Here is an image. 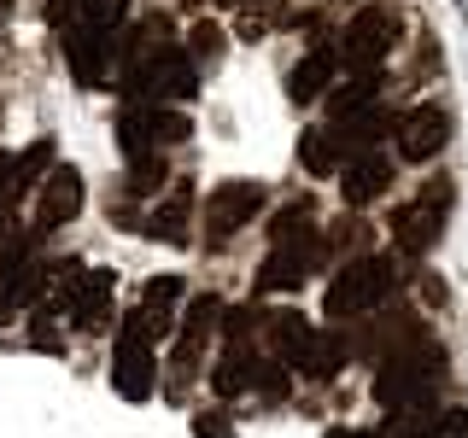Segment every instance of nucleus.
<instances>
[{
    "label": "nucleus",
    "instance_id": "a878e982",
    "mask_svg": "<svg viewBox=\"0 0 468 438\" xmlns=\"http://www.w3.org/2000/svg\"><path fill=\"white\" fill-rule=\"evenodd\" d=\"M322 438H375V433H351V427H328Z\"/></svg>",
    "mask_w": 468,
    "mask_h": 438
},
{
    "label": "nucleus",
    "instance_id": "393cba45",
    "mask_svg": "<svg viewBox=\"0 0 468 438\" xmlns=\"http://www.w3.org/2000/svg\"><path fill=\"white\" fill-rule=\"evenodd\" d=\"M194 47H199V53H217V47H223V36H217V24H199V29H194Z\"/></svg>",
    "mask_w": 468,
    "mask_h": 438
},
{
    "label": "nucleus",
    "instance_id": "6e6552de",
    "mask_svg": "<svg viewBox=\"0 0 468 438\" xmlns=\"http://www.w3.org/2000/svg\"><path fill=\"white\" fill-rule=\"evenodd\" d=\"M65 58H70V77H77L82 88H94V82H106V65H112V36L106 29H94V24H70L65 29Z\"/></svg>",
    "mask_w": 468,
    "mask_h": 438
},
{
    "label": "nucleus",
    "instance_id": "cd10ccee",
    "mask_svg": "<svg viewBox=\"0 0 468 438\" xmlns=\"http://www.w3.org/2000/svg\"><path fill=\"white\" fill-rule=\"evenodd\" d=\"M6 12H12V0H0V18H6Z\"/></svg>",
    "mask_w": 468,
    "mask_h": 438
},
{
    "label": "nucleus",
    "instance_id": "1a4fd4ad",
    "mask_svg": "<svg viewBox=\"0 0 468 438\" xmlns=\"http://www.w3.org/2000/svg\"><path fill=\"white\" fill-rule=\"evenodd\" d=\"M392 187V158H380V152H357L351 164L340 170V193L351 211H369V204L380 199Z\"/></svg>",
    "mask_w": 468,
    "mask_h": 438
},
{
    "label": "nucleus",
    "instance_id": "f8f14e48",
    "mask_svg": "<svg viewBox=\"0 0 468 438\" xmlns=\"http://www.w3.org/2000/svg\"><path fill=\"white\" fill-rule=\"evenodd\" d=\"M106 321H112V269H88L77 298H70V328L94 333V328H106Z\"/></svg>",
    "mask_w": 468,
    "mask_h": 438
},
{
    "label": "nucleus",
    "instance_id": "dca6fc26",
    "mask_svg": "<svg viewBox=\"0 0 468 438\" xmlns=\"http://www.w3.org/2000/svg\"><path fill=\"white\" fill-rule=\"evenodd\" d=\"M141 129H146V141H153V152H158V146H182L194 135V117L176 111V106H141Z\"/></svg>",
    "mask_w": 468,
    "mask_h": 438
},
{
    "label": "nucleus",
    "instance_id": "5701e85b",
    "mask_svg": "<svg viewBox=\"0 0 468 438\" xmlns=\"http://www.w3.org/2000/svg\"><path fill=\"white\" fill-rule=\"evenodd\" d=\"M421 438H468V409H439Z\"/></svg>",
    "mask_w": 468,
    "mask_h": 438
},
{
    "label": "nucleus",
    "instance_id": "39448f33",
    "mask_svg": "<svg viewBox=\"0 0 468 438\" xmlns=\"http://www.w3.org/2000/svg\"><path fill=\"white\" fill-rule=\"evenodd\" d=\"M451 193H457L451 182H433L428 193H416L410 204H399V211H392V234H399L404 252L421 257V252L439 240V228H445V216H451Z\"/></svg>",
    "mask_w": 468,
    "mask_h": 438
},
{
    "label": "nucleus",
    "instance_id": "9d476101",
    "mask_svg": "<svg viewBox=\"0 0 468 438\" xmlns=\"http://www.w3.org/2000/svg\"><path fill=\"white\" fill-rule=\"evenodd\" d=\"M334 77H340V53H334V47H311L299 65H292V77H287V99H292V106H316V99H328Z\"/></svg>",
    "mask_w": 468,
    "mask_h": 438
},
{
    "label": "nucleus",
    "instance_id": "bb28decb",
    "mask_svg": "<svg viewBox=\"0 0 468 438\" xmlns=\"http://www.w3.org/2000/svg\"><path fill=\"white\" fill-rule=\"evenodd\" d=\"M217 6H246V0H217Z\"/></svg>",
    "mask_w": 468,
    "mask_h": 438
},
{
    "label": "nucleus",
    "instance_id": "2eb2a0df",
    "mask_svg": "<svg viewBox=\"0 0 468 438\" xmlns=\"http://www.w3.org/2000/svg\"><path fill=\"white\" fill-rule=\"evenodd\" d=\"M211 328H223V304H217V292L187 298V310H182V350H187V357H199V345L211 339Z\"/></svg>",
    "mask_w": 468,
    "mask_h": 438
},
{
    "label": "nucleus",
    "instance_id": "a211bd4d",
    "mask_svg": "<svg viewBox=\"0 0 468 438\" xmlns=\"http://www.w3.org/2000/svg\"><path fill=\"white\" fill-rule=\"evenodd\" d=\"M316 228V204L311 199H292L270 216V240H292V234H311Z\"/></svg>",
    "mask_w": 468,
    "mask_h": 438
},
{
    "label": "nucleus",
    "instance_id": "423d86ee",
    "mask_svg": "<svg viewBox=\"0 0 468 438\" xmlns=\"http://www.w3.org/2000/svg\"><path fill=\"white\" fill-rule=\"evenodd\" d=\"M263 199H270V187L263 182H223L205 204V223H211V245H223L234 228H246L252 216L263 211Z\"/></svg>",
    "mask_w": 468,
    "mask_h": 438
},
{
    "label": "nucleus",
    "instance_id": "9b49d317",
    "mask_svg": "<svg viewBox=\"0 0 468 438\" xmlns=\"http://www.w3.org/2000/svg\"><path fill=\"white\" fill-rule=\"evenodd\" d=\"M311 345H316V328L304 321L299 310H282V316H270V357L275 362H287V369H304L311 362Z\"/></svg>",
    "mask_w": 468,
    "mask_h": 438
},
{
    "label": "nucleus",
    "instance_id": "f03ea898",
    "mask_svg": "<svg viewBox=\"0 0 468 438\" xmlns=\"http://www.w3.org/2000/svg\"><path fill=\"white\" fill-rule=\"evenodd\" d=\"M153 380H158V362H153V333L141 328V310H129L117 321V345H112V386L123 403H146L153 398Z\"/></svg>",
    "mask_w": 468,
    "mask_h": 438
},
{
    "label": "nucleus",
    "instance_id": "4468645a",
    "mask_svg": "<svg viewBox=\"0 0 468 438\" xmlns=\"http://www.w3.org/2000/svg\"><path fill=\"white\" fill-rule=\"evenodd\" d=\"M176 298H182V275H158V281L141 287V328L153 333V339H165V333H170Z\"/></svg>",
    "mask_w": 468,
    "mask_h": 438
},
{
    "label": "nucleus",
    "instance_id": "ddd939ff",
    "mask_svg": "<svg viewBox=\"0 0 468 438\" xmlns=\"http://www.w3.org/2000/svg\"><path fill=\"white\" fill-rule=\"evenodd\" d=\"M153 240H170V245H187V234H194V187H170V199L158 204L153 216L141 223Z\"/></svg>",
    "mask_w": 468,
    "mask_h": 438
},
{
    "label": "nucleus",
    "instance_id": "412c9836",
    "mask_svg": "<svg viewBox=\"0 0 468 438\" xmlns=\"http://www.w3.org/2000/svg\"><path fill=\"white\" fill-rule=\"evenodd\" d=\"M41 170H53V141H36V146L18 158V164H12V193H18V187H29Z\"/></svg>",
    "mask_w": 468,
    "mask_h": 438
},
{
    "label": "nucleus",
    "instance_id": "b1692460",
    "mask_svg": "<svg viewBox=\"0 0 468 438\" xmlns=\"http://www.w3.org/2000/svg\"><path fill=\"white\" fill-rule=\"evenodd\" d=\"M29 339H36V350H58V328L48 310H36V321H29Z\"/></svg>",
    "mask_w": 468,
    "mask_h": 438
},
{
    "label": "nucleus",
    "instance_id": "6ab92c4d",
    "mask_svg": "<svg viewBox=\"0 0 468 438\" xmlns=\"http://www.w3.org/2000/svg\"><path fill=\"white\" fill-rule=\"evenodd\" d=\"M165 175H170V164H165L158 152H146V158H135V164H129L123 187H129V193H153V187H165Z\"/></svg>",
    "mask_w": 468,
    "mask_h": 438
},
{
    "label": "nucleus",
    "instance_id": "aec40b11",
    "mask_svg": "<svg viewBox=\"0 0 468 438\" xmlns=\"http://www.w3.org/2000/svg\"><path fill=\"white\" fill-rule=\"evenodd\" d=\"M123 18H129V0H82V24L106 29V36H117Z\"/></svg>",
    "mask_w": 468,
    "mask_h": 438
},
{
    "label": "nucleus",
    "instance_id": "7ed1b4c3",
    "mask_svg": "<svg viewBox=\"0 0 468 438\" xmlns=\"http://www.w3.org/2000/svg\"><path fill=\"white\" fill-rule=\"evenodd\" d=\"M399 36H404V18L392 6H380V0L357 6V18L346 24V47H340L346 70H351V77H369V70H380V58L399 47Z\"/></svg>",
    "mask_w": 468,
    "mask_h": 438
},
{
    "label": "nucleus",
    "instance_id": "4be33fe9",
    "mask_svg": "<svg viewBox=\"0 0 468 438\" xmlns=\"http://www.w3.org/2000/svg\"><path fill=\"white\" fill-rule=\"evenodd\" d=\"M194 433L199 438H234V415H229V409H199V415H194Z\"/></svg>",
    "mask_w": 468,
    "mask_h": 438
},
{
    "label": "nucleus",
    "instance_id": "f3484780",
    "mask_svg": "<svg viewBox=\"0 0 468 438\" xmlns=\"http://www.w3.org/2000/svg\"><path fill=\"white\" fill-rule=\"evenodd\" d=\"M299 158H304V170H311V175L340 170V146H334L328 129H304V135H299Z\"/></svg>",
    "mask_w": 468,
    "mask_h": 438
},
{
    "label": "nucleus",
    "instance_id": "f257e3e1",
    "mask_svg": "<svg viewBox=\"0 0 468 438\" xmlns=\"http://www.w3.org/2000/svg\"><path fill=\"white\" fill-rule=\"evenodd\" d=\"M392 292H399V263H392L387 252H363V257H351L346 269L328 281L322 310H328V321H351V316L380 310Z\"/></svg>",
    "mask_w": 468,
    "mask_h": 438
},
{
    "label": "nucleus",
    "instance_id": "0eeeda50",
    "mask_svg": "<svg viewBox=\"0 0 468 438\" xmlns=\"http://www.w3.org/2000/svg\"><path fill=\"white\" fill-rule=\"evenodd\" d=\"M77 211H82V170L53 164L48 182H41V193H36V228L41 234L65 228V223H77Z\"/></svg>",
    "mask_w": 468,
    "mask_h": 438
},
{
    "label": "nucleus",
    "instance_id": "c85d7f7f",
    "mask_svg": "<svg viewBox=\"0 0 468 438\" xmlns=\"http://www.w3.org/2000/svg\"><path fill=\"white\" fill-rule=\"evenodd\" d=\"M457 6H468V0H457Z\"/></svg>",
    "mask_w": 468,
    "mask_h": 438
},
{
    "label": "nucleus",
    "instance_id": "20e7f679",
    "mask_svg": "<svg viewBox=\"0 0 468 438\" xmlns=\"http://www.w3.org/2000/svg\"><path fill=\"white\" fill-rule=\"evenodd\" d=\"M392 141H399V158H404V164H433V158L451 146V111L439 106V99H421V106H410L399 117Z\"/></svg>",
    "mask_w": 468,
    "mask_h": 438
}]
</instances>
